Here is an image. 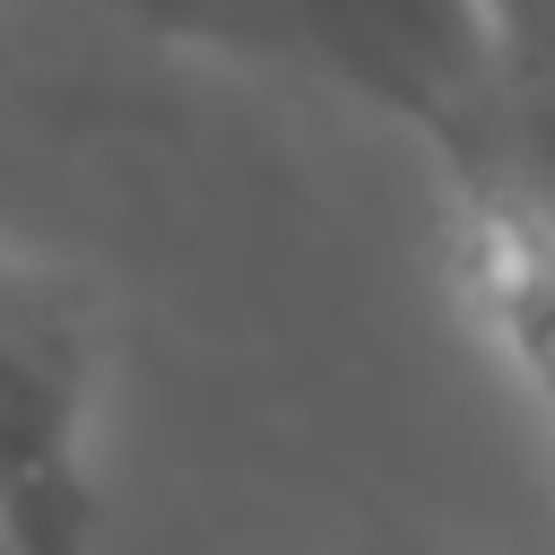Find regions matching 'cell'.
I'll list each match as a JSON object with an SVG mask.
<instances>
[{
  "instance_id": "cell-1",
  "label": "cell",
  "mask_w": 555,
  "mask_h": 555,
  "mask_svg": "<svg viewBox=\"0 0 555 555\" xmlns=\"http://www.w3.org/2000/svg\"><path fill=\"white\" fill-rule=\"evenodd\" d=\"M0 555H104V304L0 243Z\"/></svg>"
}]
</instances>
